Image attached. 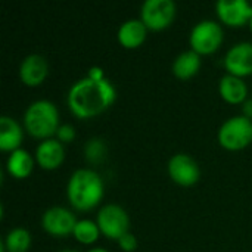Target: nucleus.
<instances>
[{
  "label": "nucleus",
  "instance_id": "f257e3e1",
  "mask_svg": "<svg viewBox=\"0 0 252 252\" xmlns=\"http://www.w3.org/2000/svg\"><path fill=\"white\" fill-rule=\"evenodd\" d=\"M115 99V89L106 78L86 77L74 83L68 93V106L80 118L105 111Z\"/></svg>",
  "mask_w": 252,
  "mask_h": 252
},
{
  "label": "nucleus",
  "instance_id": "f03ea898",
  "mask_svg": "<svg viewBox=\"0 0 252 252\" xmlns=\"http://www.w3.org/2000/svg\"><path fill=\"white\" fill-rule=\"evenodd\" d=\"M68 199L77 210H90L103 196V183L97 173L89 168L77 170L68 182Z\"/></svg>",
  "mask_w": 252,
  "mask_h": 252
},
{
  "label": "nucleus",
  "instance_id": "7ed1b4c3",
  "mask_svg": "<svg viewBox=\"0 0 252 252\" xmlns=\"http://www.w3.org/2000/svg\"><path fill=\"white\" fill-rule=\"evenodd\" d=\"M24 124L30 134L35 137H49L59 128L58 108L50 100H35L27 108Z\"/></svg>",
  "mask_w": 252,
  "mask_h": 252
},
{
  "label": "nucleus",
  "instance_id": "20e7f679",
  "mask_svg": "<svg viewBox=\"0 0 252 252\" xmlns=\"http://www.w3.org/2000/svg\"><path fill=\"white\" fill-rule=\"evenodd\" d=\"M252 140V121L247 115L232 117L219 130V142L226 149H242Z\"/></svg>",
  "mask_w": 252,
  "mask_h": 252
},
{
  "label": "nucleus",
  "instance_id": "39448f33",
  "mask_svg": "<svg viewBox=\"0 0 252 252\" xmlns=\"http://www.w3.org/2000/svg\"><path fill=\"white\" fill-rule=\"evenodd\" d=\"M223 41V30L221 27L210 19L198 22L190 32V46L199 55H207L221 44Z\"/></svg>",
  "mask_w": 252,
  "mask_h": 252
},
{
  "label": "nucleus",
  "instance_id": "423d86ee",
  "mask_svg": "<svg viewBox=\"0 0 252 252\" xmlns=\"http://www.w3.org/2000/svg\"><path fill=\"white\" fill-rule=\"evenodd\" d=\"M97 226L109 239H120L128 232L130 220L124 208L117 204H108L97 213Z\"/></svg>",
  "mask_w": 252,
  "mask_h": 252
},
{
  "label": "nucleus",
  "instance_id": "0eeeda50",
  "mask_svg": "<svg viewBox=\"0 0 252 252\" xmlns=\"http://www.w3.org/2000/svg\"><path fill=\"white\" fill-rule=\"evenodd\" d=\"M143 24L151 30H162L171 24L176 15L173 0H146L140 9Z\"/></svg>",
  "mask_w": 252,
  "mask_h": 252
},
{
  "label": "nucleus",
  "instance_id": "6e6552de",
  "mask_svg": "<svg viewBox=\"0 0 252 252\" xmlns=\"http://www.w3.org/2000/svg\"><path fill=\"white\" fill-rule=\"evenodd\" d=\"M43 229L55 236H66L74 232L77 224L75 216L63 207H52L44 211L41 219Z\"/></svg>",
  "mask_w": 252,
  "mask_h": 252
},
{
  "label": "nucleus",
  "instance_id": "1a4fd4ad",
  "mask_svg": "<svg viewBox=\"0 0 252 252\" xmlns=\"http://www.w3.org/2000/svg\"><path fill=\"white\" fill-rule=\"evenodd\" d=\"M226 69L236 77L252 74V43L241 41L229 49L224 58Z\"/></svg>",
  "mask_w": 252,
  "mask_h": 252
},
{
  "label": "nucleus",
  "instance_id": "9d476101",
  "mask_svg": "<svg viewBox=\"0 0 252 252\" xmlns=\"http://www.w3.org/2000/svg\"><path fill=\"white\" fill-rule=\"evenodd\" d=\"M168 173L174 182L183 186H190L199 179V167L196 161L186 154H177L170 159Z\"/></svg>",
  "mask_w": 252,
  "mask_h": 252
},
{
  "label": "nucleus",
  "instance_id": "9b49d317",
  "mask_svg": "<svg viewBox=\"0 0 252 252\" xmlns=\"http://www.w3.org/2000/svg\"><path fill=\"white\" fill-rule=\"evenodd\" d=\"M217 13L227 25H244L252 18V6L247 0H219Z\"/></svg>",
  "mask_w": 252,
  "mask_h": 252
},
{
  "label": "nucleus",
  "instance_id": "f8f14e48",
  "mask_svg": "<svg viewBox=\"0 0 252 252\" xmlns=\"http://www.w3.org/2000/svg\"><path fill=\"white\" fill-rule=\"evenodd\" d=\"M47 61L38 53L28 55L19 66V77L27 86H38L47 77Z\"/></svg>",
  "mask_w": 252,
  "mask_h": 252
},
{
  "label": "nucleus",
  "instance_id": "ddd939ff",
  "mask_svg": "<svg viewBox=\"0 0 252 252\" xmlns=\"http://www.w3.org/2000/svg\"><path fill=\"white\" fill-rule=\"evenodd\" d=\"M63 146L59 140L55 139H46L43 140L35 151V158L37 162L41 168L46 170H53L58 168L62 161H63Z\"/></svg>",
  "mask_w": 252,
  "mask_h": 252
},
{
  "label": "nucleus",
  "instance_id": "4468645a",
  "mask_svg": "<svg viewBox=\"0 0 252 252\" xmlns=\"http://www.w3.org/2000/svg\"><path fill=\"white\" fill-rule=\"evenodd\" d=\"M146 25L142 19H128L118 30V40L126 47H137L146 38Z\"/></svg>",
  "mask_w": 252,
  "mask_h": 252
},
{
  "label": "nucleus",
  "instance_id": "2eb2a0df",
  "mask_svg": "<svg viewBox=\"0 0 252 252\" xmlns=\"http://www.w3.org/2000/svg\"><path fill=\"white\" fill-rule=\"evenodd\" d=\"M22 142V128L10 117L0 118V148L3 151H15Z\"/></svg>",
  "mask_w": 252,
  "mask_h": 252
},
{
  "label": "nucleus",
  "instance_id": "dca6fc26",
  "mask_svg": "<svg viewBox=\"0 0 252 252\" xmlns=\"http://www.w3.org/2000/svg\"><path fill=\"white\" fill-rule=\"evenodd\" d=\"M248 89L247 84L241 80V77L227 74L220 80V94L230 103L242 102L247 97Z\"/></svg>",
  "mask_w": 252,
  "mask_h": 252
},
{
  "label": "nucleus",
  "instance_id": "f3484780",
  "mask_svg": "<svg viewBox=\"0 0 252 252\" xmlns=\"http://www.w3.org/2000/svg\"><path fill=\"white\" fill-rule=\"evenodd\" d=\"M201 66V56L195 50L180 53L173 62V72L179 78H189L198 72Z\"/></svg>",
  "mask_w": 252,
  "mask_h": 252
},
{
  "label": "nucleus",
  "instance_id": "a211bd4d",
  "mask_svg": "<svg viewBox=\"0 0 252 252\" xmlns=\"http://www.w3.org/2000/svg\"><path fill=\"white\" fill-rule=\"evenodd\" d=\"M34 161L25 149H15L7 158V170L16 179L27 177L32 170Z\"/></svg>",
  "mask_w": 252,
  "mask_h": 252
},
{
  "label": "nucleus",
  "instance_id": "6ab92c4d",
  "mask_svg": "<svg viewBox=\"0 0 252 252\" xmlns=\"http://www.w3.org/2000/svg\"><path fill=\"white\" fill-rule=\"evenodd\" d=\"M30 244H31V236L28 230L22 227L12 229L4 239V245L9 252H25L30 248Z\"/></svg>",
  "mask_w": 252,
  "mask_h": 252
},
{
  "label": "nucleus",
  "instance_id": "aec40b11",
  "mask_svg": "<svg viewBox=\"0 0 252 252\" xmlns=\"http://www.w3.org/2000/svg\"><path fill=\"white\" fill-rule=\"evenodd\" d=\"M99 226L97 223L92 221V220H80L77 221L72 235L77 238V241L83 242V244H93L97 236H99Z\"/></svg>",
  "mask_w": 252,
  "mask_h": 252
},
{
  "label": "nucleus",
  "instance_id": "412c9836",
  "mask_svg": "<svg viewBox=\"0 0 252 252\" xmlns=\"http://www.w3.org/2000/svg\"><path fill=\"white\" fill-rule=\"evenodd\" d=\"M86 155H87L89 161L99 162L105 157V145H103V142L99 140V139L89 140V143L86 146Z\"/></svg>",
  "mask_w": 252,
  "mask_h": 252
},
{
  "label": "nucleus",
  "instance_id": "4be33fe9",
  "mask_svg": "<svg viewBox=\"0 0 252 252\" xmlns=\"http://www.w3.org/2000/svg\"><path fill=\"white\" fill-rule=\"evenodd\" d=\"M118 244H120V247L126 252H133L136 250V247H137V241H136L134 235H131L130 232H127L126 235H123L118 239Z\"/></svg>",
  "mask_w": 252,
  "mask_h": 252
},
{
  "label": "nucleus",
  "instance_id": "5701e85b",
  "mask_svg": "<svg viewBox=\"0 0 252 252\" xmlns=\"http://www.w3.org/2000/svg\"><path fill=\"white\" fill-rule=\"evenodd\" d=\"M58 137H59V142H71L75 136V131H74V127L69 126V124H63L58 128Z\"/></svg>",
  "mask_w": 252,
  "mask_h": 252
},
{
  "label": "nucleus",
  "instance_id": "b1692460",
  "mask_svg": "<svg viewBox=\"0 0 252 252\" xmlns=\"http://www.w3.org/2000/svg\"><path fill=\"white\" fill-rule=\"evenodd\" d=\"M89 77H92V78H105L103 71H102V68H99V66H93V68H90Z\"/></svg>",
  "mask_w": 252,
  "mask_h": 252
},
{
  "label": "nucleus",
  "instance_id": "393cba45",
  "mask_svg": "<svg viewBox=\"0 0 252 252\" xmlns=\"http://www.w3.org/2000/svg\"><path fill=\"white\" fill-rule=\"evenodd\" d=\"M87 252H108L106 250H103V248H93V250H90V251Z\"/></svg>",
  "mask_w": 252,
  "mask_h": 252
},
{
  "label": "nucleus",
  "instance_id": "a878e982",
  "mask_svg": "<svg viewBox=\"0 0 252 252\" xmlns=\"http://www.w3.org/2000/svg\"><path fill=\"white\" fill-rule=\"evenodd\" d=\"M59 252H78V251H75V250H63V251H59Z\"/></svg>",
  "mask_w": 252,
  "mask_h": 252
},
{
  "label": "nucleus",
  "instance_id": "bb28decb",
  "mask_svg": "<svg viewBox=\"0 0 252 252\" xmlns=\"http://www.w3.org/2000/svg\"><path fill=\"white\" fill-rule=\"evenodd\" d=\"M250 25H251V30H252V18H251V21H250Z\"/></svg>",
  "mask_w": 252,
  "mask_h": 252
}]
</instances>
